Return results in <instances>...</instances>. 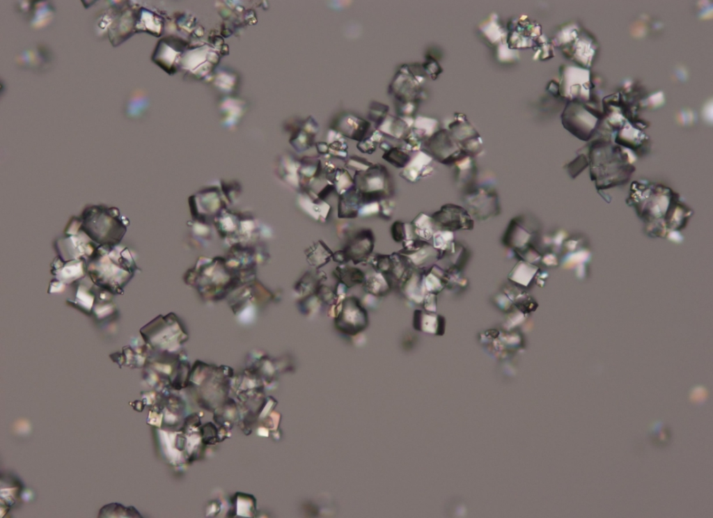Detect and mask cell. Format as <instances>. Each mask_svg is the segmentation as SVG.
I'll return each instance as SVG.
<instances>
[{"mask_svg":"<svg viewBox=\"0 0 713 518\" xmlns=\"http://www.w3.org/2000/svg\"><path fill=\"white\" fill-rule=\"evenodd\" d=\"M667 427H664L661 422L655 423L650 430V437L657 445H664L667 443L670 437Z\"/></svg>","mask_w":713,"mask_h":518,"instance_id":"2","label":"cell"},{"mask_svg":"<svg viewBox=\"0 0 713 518\" xmlns=\"http://www.w3.org/2000/svg\"><path fill=\"white\" fill-rule=\"evenodd\" d=\"M81 230L97 243L114 245L127 231L129 220L118 209L103 205L86 206L79 217Z\"/></svg>","mask_w":713,"mask_h":518,"instance_id":"1","label":"cell"}]
</instances>
